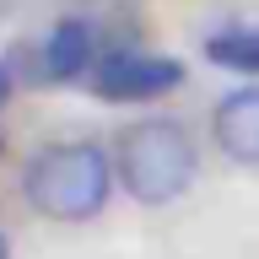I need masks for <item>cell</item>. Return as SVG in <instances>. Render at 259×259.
Returning a JSON list of instances; mask_svg holds the SVG:
<instances>
[{
  "label": "cell",
  "mask_w": 259,
  "mask_h": 259,
  "mask_svg": "<svg viewBox=\"0 0 259 259\" xmlns=\"http://www.w3.org/2000/svg\"><path fill=\"white\" fill-rule=\"evenodd\" d=\"M108 189H113V162L92 141L44 146L22 173V194L49 222H92L108 205Z\"/></svg>",
  "instance_id": "6da1fadb"
},
{
  "label": "cell",
  "mask_w": 259,
  "mask_h": 259,
  "mask_svg": "<svg viewBox=\"0 0 259 259\" xmlns=\"http://www.w3.org/2000/svg\"><path fill=\"white\" fill-rule=\"evenodd\" d=\"M194 167H200V151L178 119H141L119 135V151H113V173L141 205L178 200L194 184Z\"/></svg>",
  "instance_id": "7a4b0ae2"
},
{
  "label": "cell",
  "mask_w": 259,
  "mask_h": 259,
  "mask_svg": "<svg viewBox=\"0 0 259 259\" xmlns=\"http://www.w3.org/2000/svg\"><path fill=\"white\" fill-rule=\"evenodd\" d=\"M184 87V65L178 60H162V54H108V60L92 70V92L103 103H146V97H162Z\"/></svg>",
  "instance_id": "3957f363"
},
{
  "label": "cell",
  "mask_w": 259,
  "mask_h": 259,
  "mask_svg": "<svg viewBox=\"0 0 259 259\" xmlns=\"http://www.w3.org/2000/svg\"><path fill=\"white\" fill-rule=\"evenodd\" d=\"M210 135L232 162L243 167H259V87H238L227 92L210 113Z\"/></svg>",
  "instance_id": "277c9868"
},
{
  "label": "cell",
  "mask_w": 259,
  "mask_h": 259,
  "mask_svg": "<svg viewBox=\"0 0 259 259\" xmlns=\"http://www.w3.org/2000/svg\"><path fill=\"white\" fill-rule=\"evenodd\" d=\"M92 60V22H60L44 44V60H38V76L44 81H76Z\"/></svg>",
  "instance_id": "5b68a950"
},
{
  "label": "cell",
  "mask_w": 259,
  "mask_h": 259,
  "mask_svg": "<svg viewBox=\"0 0 259 259\" xmlns=\"http://www.w3.org/2000/svg\"><path fill=\"white\" fill-rule=\"evenodd\" d=\"M205 60L243 70V76H259V27H232V32L205 38Z\"/></svg>",
  "instance_id": "8992f818"
},
{
  "label": "cell",
  "mask_w": 259,
  "mask_h": 259,
  "mask_svg": "<svg viewBox=\"0 0 259 259\" xmlns=\"http://www.w3.org/2000/svg\"><path fill=\"white\" fill-rule=\"evenodd\" d=\"M11 87H16V81H11V65L0 60V108H6V97H11Z\"/></svg>",
  "instance_id": "52a82bcc"
},
{
  "label": "cell",
  "mask_w": 259,
  "mask_h": 259,
  "mask_svg": "<svg viewBox=\"0 0 259 259\" xmlns=\"http://www.w3.org/2000/svg\"><path fill=\"white\" fill-rule=\"evenodd\" d=\"M0 259H11V243H6V232H0Z\"/></svg>",
  "instance_id": "ba28073f"
}]
</instances>
